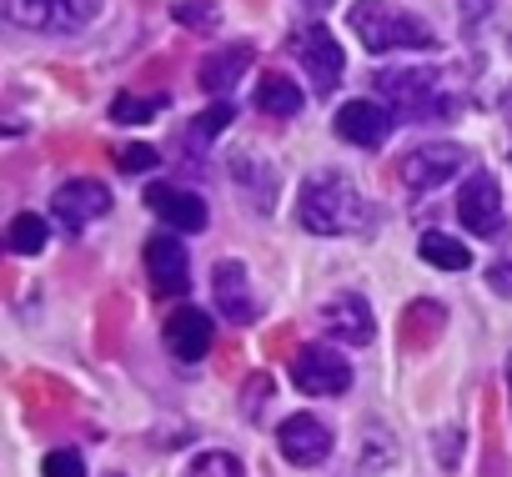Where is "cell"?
<instances>
[{
  "mask_svg": "<svg viewBox=\"0 0 512 477\" xmlns=\"http://www.w3.org/2000/svg\"><path fill=\"white\" fill-rule=\"evenodd\" d=\"M302 226L317 231V236H362L377 226V206L367 201V191L357 181H347L342 171H322V176H307L302 186Z\"/></svg>",
  "mask_w": 512,
  "mask_h": 477,
  "instance_id": "1",
  "label": "cell"
},
{
  "mask_svg": "<svg viewBox=\"0 0 512 477\" xmlns=\"http://www.w3.org/2000/svg\"><path fill=\"white\" fill-rule=\"evenodd\" d=\"M347 26L372 56H382V51H432L437 46L432 26L417 21L412 11L392 6V0H357L347 11Z\"/></svg>",
  "mask_w": 512,
  "mask_h": 477,
  "instance_id": "2",
  "label": "cell"
},
{
  "mask_svg": "<svg viewBox=\"0 0 512 477\" xmlns=\"http://www.w3.org/2000/svg\"><path fill=\"white\" fill-rule=\"evenodd\" d=\"M377 91L397 106V116L407 121H432V116H447L457 101L442 91V76L427 71V66H412V71H382L377 76Z\"/></svg>",
  "mask_w": 512,
  "mask_h": 477,
  "instance_id": "3",
  "label": "cell"
},
{
  "mask_svg": "<svg viewBox=\"0 0 512 477\" xmlns=\"http://www.w3.org/2000/svg\"><path fill=\"white\" fill-rule=\"evenodd\" d=\"M292 56L302 61V71L312 76V86H317L322 96H327V91H337L347 56H342V46L332 41V31H327V26H302V31H292Z\"/></svg>",
  "mask_w": 512,
  "mask_h": 477,
  "instance_id": "4",
  "label": "cell"
},
{
  "mask_svg": "<svg viewBox=\"0 0 512 477\" xmlns=\"http://www.w3.org/2000/svg\"><path fill=\"white\" fill-rule=\"evenodd\" d=\"M96 16V0H6V21L26 31H76Z\"/></svg>",
  "mask_w": 512,
  "mask_h": 477,
  "instance_id": "5",
  "label": "cell"
},
{
  "mask_svg": "<svg viewBox=\"0 0 512 477\" xmlns=\"http://www.w3.org/2000/svg\"><path fill=\"white\" fill-rule=\"evenodd\" d=\"M292 382L307 397H342L352 387V362H342L332 347H302L292 362Z\"/></svg>",
  "mask_w": 512,
  "mask_h": 477,
  "instance_id": "6",
  "label": "cell"
},
{
  "mask_svg": "<svg viewBox=\"0 0 512 477\" xmlns=\"http://www.w3.org/2000/svg\"><path fill=\"white\" fill-rule=\"evenodd\" d=\"M467 166V151L457 141H437V146H417L412 156H402V186L412 191H437L442 181H452Z\"/></svg>",
  "mask_w": 512,
  "mask_h": 477,
  "instance_id": "7",
  "label": "cell"
},
{
  "mask_svg": "<svg viewBox=\"0 0 512 477\" xmlns=\"http://www.w3.org/2000/svg\"><path fill=\"white\" fill-rule=\"evenodd\" d=\"M277 447H282L287 462H297V467H317V462L332 457V427H327L322 417H312V412H297V417L282 422Z\"/></svg>",
  "mask_w": 512,
  "mask_h": 477,
  "instance_id": "8",
  "label": "cell"
},
{
  "mask_svg": "<svg viewBox=\"0 0 512 477\" xmlns=\"http://www.w3.org/2000/svg\"><path fill=\"white\" fill-rule=\"evenodd\" d=\"M51 206H56V216H61L71 231H86L91 221H101V216L111 211V191H106L101 181H91V176H76V181H66V186L51 196Z\"/></svg>",
  "mask_w": 512,
  "mask_h": 477,
  "instance_id": "9",
  "label": "cell"
},
{
  "mask_svg": "<svg viewBox=\"0 0 512 477\" xmlns=\"http://www.w3.org/2000/svg\"><path fill=\"white\" fill-rule=\"evenodd\" d=\"M457 216H462V226H467L472 236L502 231V191H497V181H492L487 171L467 176V186H462V196H457Z\"/></svg>",
  "mask_w": 512,
  "mask_h": 477,
  "instance_id": "10",
  "label": "cell"
},
{
  "mask_svg": "<svg viewBox=\"0 0 512 477\" xmlns=\"http://www.w3.org/2000/svg\"><path fill=\"white\" fill-rule=\"evenodd\" d=\"M146 272H151V287L161 297H186V287H191V262H186V247L176 236H151L146 242Z\"/></svg>",
  "mask_w": 512,
  "mask_h": 477,
  "instance_id": "11",
  "label": "cell"
},
{
  "mask_svg": "<svg viewBox=\"0 0 512 477\" xmlns=\"http://www.w3.org/2000/svg\"><path fill=\"white\" fill-rule=\"evenodd\" d=\"M322 327L337 337V342H347V347H367L372 342V307L357 297V292H337V297H327L322 302Z\"/></svg>",
  "mask_w": 512,
  "mask_h": 477,
  "instance_id": "12",
  "label": "cell"
},
{
  "mask_svg": "<svg viewBox=\"0 0 512 477\" xmlns=\"http://www.w3.org/2000/svg\"><path fill=\"white\" fill-rule=\"evenodd\" d=\"M211 337H216V327L201 307H176L166 317V347L176 362H201L211 352Z\"/></svg>",
  "mask_w": 512,
  "mask_h": 477,
  "instance_id": "13",
  "label": "cell"
},
{
  "mask_svg": "<svg viewBox=\"0 0 512 477\" xmlns=\"http://www.w3.org/2000/svg\"><path fill=\"white\" fill-rule=\"evenodd\" d=\"M146 206L171 226V231H201L206 221H211V211H206V201L196 196V191H186V186H151L146 191Z\"/></svg>",
  "mask_w": 512,
  "mask_h": 477,
  "instance_id": "14",
  "label": "cell"
},
{
  "mask_svg": "<svg viewBox=\"0 0 512 477\" xmlns=\"http://www.w3.org/2000/svg\"><path fill=\"white\" fill-rule=\"evenodd\" d=\"M337 136L352 141V146H362V151H372V146H382L392 136V116L377 101H347L337 111Z\"/></svg>",
  "mask_w": 512,
  "mask_h": 477,
  "instance_id": "15",
  "label": "cell"
},
{
  "mask_svg": "<svg viewBox=\"0 0 512 477\" xmlns=\"http://www.w3.org/2000/svg\"><path fill=\"white\" fill-rule=\"evenodd\" d=\"M231 181H236V186L251 196V206H256V211H272V206H277L282 176H277V166H272V161H262L256 151L231 156Z\"/></svg>",
  "mask_w": 512,
  "mask_h": 477,
  "instance_id": "16",
  "label": "cell"
},
{
  "mask_svg": "<svg viewBox=\"0 0 512 477\" xmlns=\"http://www.w3.org/2000/svg\"><path fill=\"white\" fill-rule=\"evenodd\" d=\"M211 297H216V312L231 317V322H251L256 317V302H251V287H246V267L241 262H216L211 267Z\"/></svg>",
  "mask_w": 512,
  "mask_h": 477,
  "instance_id": "17",
  "label": "cell"
},
{
  "mask_svg": "<svg viewBox=\"0 0 512 477\" xmlns=\"http://www.w3.org/2000/svg\"><path fill=\"white\" fill-rule=\"evenodd\" d=\"M246 66H251V46H226V51H216V56H206V61H201L196 81H201V91L226 96V91L241 81V71H246Z\"/></svg>",
  "mask_w": 512,
  "mask_h": 477,
  "instance_id": "18",
  "label": "cell"
},
{
  "mask_svg": "<svg viewBox=\"0 0 512 477\" xmlns=\"http://www.w3.org/2000/svg\"><path fill=\"white\" fill-rule=\"evenodd\" d=\"M417 252H422L427 267H442V272H467L472 267V252L462 242H452V236H442V231H427Z\"/></svg>",
  "mask_w": 512,
  "mask_h": 477,
  "instance_id": "19",
  "label": "cell"
},
{
  "mask_svg": "<svg viewBox=\"0 0 512 477\" xmlns=\"http://www.w3.org/2000/svg\"><path fill=\"white\" fill-rule=\"evenodd\" d=\"M256 106H262L267 116H297L302 111V91L287 76H262L256 81Z\"/></svg>",
  "mask_w": 512,
  "mask_h": 477,
  "instance_id": "20",
  "label": "cell"
},
{
  "mask_svg": "<svg viewBox=\"0 0 512 477\" xmlns=\"http://www.w3.org/2000/svg\"><path fill=\"white\" fill-rule=\"evenodd\" d=\"M6 242H11V252H21V257H36V252L51 242V226H46L36 211H21V216L11 221V231H6Z\"/></svg>",
  "mask_w": 512,
  "mask_h": 477,
  "instance_id": "21",
  "label": "cell"
},
{
  "mask_svg": "<svg viewBox=\"0 0 512 477\" xmlns=\"http://www.w3.org/2000/svg\"><path fill=\"white\" fill-rule=\"evenodd\" d=\"M161 106H166V96H126V91H121V96L111 101V116H116L121 126H141V121H151Z\"/></svg>",
  "mask_w": 512,
  "mask_h": 477,
  "instance_id": "22",
  "label": "cell"
},
{
  "mask_svg": "<svg viewBox=\"0 0 512 477\" xmlns=\"http://www.w3.org/2000/svg\"><path fill=\"white\" fill-rule=\"evenodd\" d=\"M186 477H241V462H236L231 452H201V457L186 467Z\"/></svg>",
  "mask_w": 512,
  "mask_h": 477,
  "instance_id": "23",
  "label": "cell"
},
{
  "mask_svg": "<svg viewBox=\"0 0 512 477\" xmlns=\"http://www.w3.org/2000/svg\"><path fill=\"white\" fill-rule=\"evenodd\" d=\"M176 16H181V26H191V31H216V21H221L211 0H201V6H196V0H181Z\"/></svg>",
  "mask_w": 512,
  "mask_h": 477,
  "instance_id": "24",
  "label": "cell"
},
{
  "mask_svg": "<svg viewBox=\"0 0 512 477\" xmlns=\"http://www.w3.org/2000/svg\"><path fill=\"white\" fill-rule=\"evenodd\" d=\"M46 477H86V457L71 447H56L46 452Z\"/></svg>",
  "mask_w": 512,
  "mask_h": 477,
  "instance_id": "25",
  "label": "cell"
},
{
  "mask_svg": "<svg viewBox=\"0 0 512 477\" xmlns=\"http://www.w3.org/2000/svg\"><path fill=\"white\" fill-rule=\"evenodd\" d=\"M116 166H121V171H131V176H141V171H151V166H156V151H151V146H126V151L116 156Z\"/></svg>",
  "mask_w": 512,
  "mask_h": 477,
  "instance_id": "26",
  "label": "cell"
},
{
  "mask_svg": "<svg viewBox=\"0 0 512 477\" xmlns=\"http://www.w3.org/2000/svg\"><path fill=\"white\" fill-rule=\"evenodd\" d=\"M226 121H231V106L221 101V106H211V111H201V116H196V131H201V136H221V131H226Z\"/></svg>",
  "mask_w": 512,
  "mask_h": 477,
  "instance_id": "27",
  "label": "cell"
},
{
  "mask_svg": "<svg viewBox=\"0 0 512 477\" xmlns=\"http://www.w3.org/2000/svg\"><path fill=\"white\" fill-rule=\"evenodd\" d=\"M502 111H507V121H512V91H507V96H502Z\"/></svg>",
  "mask_w": 512,
  "mask_h": 477,
  "instance_id": "28",
  "label": "cell"
},
{
  "mask_svg": "<svg viewBox=\"0 0 512 477\" xmlns=\"http://www.w3.org/2000/svg\"><path fill=\"white\" fill-rule=\"evenodd\" d=\"M307 6H332V0H307Z\"/></svg>",
  "mask_w": 512,
  "mask_h": 477,
  "instance_id": "29",
  "label": "cell"
},
{
  "mask_svg": "<svg viewBox=\"0 0 512 477\" xmlns=\"http://www.w3.org/2000/svg\"><path fill=\"white\" fill-rule=\"evenodd\" d=\"M507 387H512V357H507Z\"/></svg>",
  "mask_w": 512,
  "mask_h": 477,
  "instance_id": "30",
  "label": "cell"
}]
</instances>
